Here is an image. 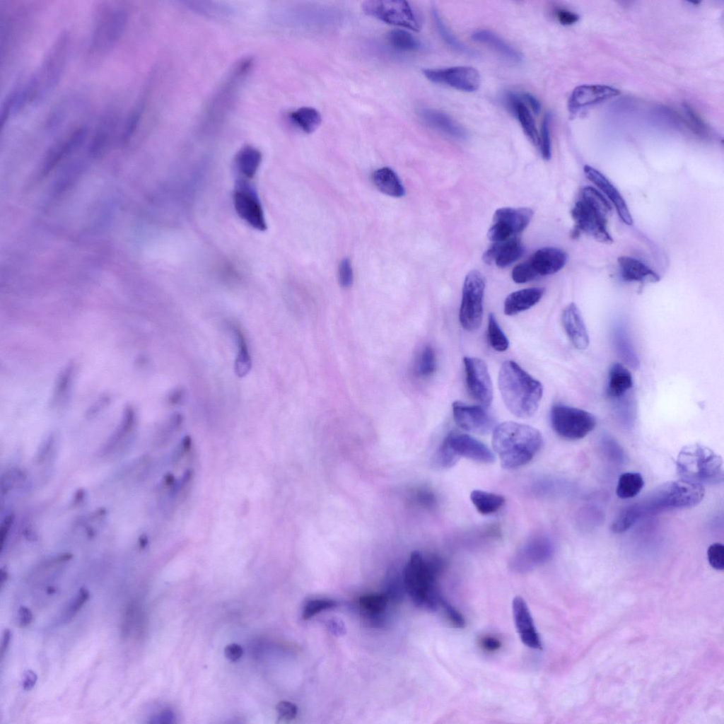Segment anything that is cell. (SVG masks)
<instances>
[{
    "label": "cell",
    "instance_id": "48",
    "mask_svg": "<svg viewBox=\"0 0 724 724\" xmlns=\"http://www.w3.org/2000/svg\"><path fill=\"white\" fill-rule=\"evenodd\" d=\"M440 606L443 607L447 619L454 627L460 629L465 626V620L462 614L444 599L441 600Z\"/></svg>",
    "mask_w": 724,
    "mask_h": 724
},
{
    "label": "cell",
    "instance_id": "9",
    "mask_svg": "<svg viewBox=\"0 0 724 724\" xmlns=\"http://www.w3.org/2000/svg\"><path fill=\"white\" fill-rule=\"evenodd\" d=\"M91 42L92 54H100L109 50L118 40L127 22V9L120 5L102 6Z\"/></svg>",
    "mask_w": 724,
    "mask_h": 724
},
{
    "label": "cell",
    "instance_id": "8",
    "mask_svg": "<svg viewBox=\"0 0 724 724\" xmlns=\"http://www.w3.org/2000/svg\"><path fill=\"white\" fill-rule=\"evenodd\" d=\"M550 421L556 434L570 440L583 438L597 424L595 416L590 412L564 404L551 407Z\"/></svg>",
    "mask_w": 724,
    "mask_h": 724
},
{
    "label": "cell",
    "instance_id": "5",
    "mask_svg": "<svg viewBox=\"0 0 724 724\" xmlns=\"http://www.w3.org/2000/svg\"><path fill=\"white\" fill-rule=\"evenodd\" d=\"M612 211L610 204L596 189L587 186L571 210L575 226L572 237L583 233L598 242L612 244L613 239L607 230V217Z\"/></svg>",
    "mask_w": 724,
    "mask_h": 724
},
{
    "label": "cell",
    "instance_id": "42",
    "mask_svg": "<svg viewBox=\"0 0 724 724\" xmlns=\"http://www.w3.org/2000/svg\"><path fill=\"white\" fill-rule=\"evenodd\" d=\"M436 369V357L434 350L426 346L419 356L416 370L421 377H428L434 373Z\"/></svg>",
    "mask_w": 724,
    "mask_h": 724
},
{
    "label": "cell",
    "instance_id": "13",
    "mask_svg": "<svg viewBox=\"0 0 724 724\" xmlns=\"http://www.w3.org/2000/svg\"><path fill=\"white\" fill-rule=\"evenodd\" d=\"M532 216L530 208H500L494 214V224L489 229L487 237L498 243L517 236L527 226Z\"/></svg>",
    "mask_w": 724,
    "mask_h": 724
},
{
    "label": "cell",
    "instance_id": "35",
    "mask_svg": "<svg viewBox=\"0 0 724 724\" xmlns=\"http://www.w3.org/2000/svg\"><path fill=\"white\" fill-rule=\"evenodd\" d=\"M470 499L477 510L483 515L496 512L506 501L505 498L500 494L479 489L471 492Z\"/></svg>",
    "mask_w": 724,
    "mask_h": 724
},
{
    "label": "cell",
    "instance_id": "1",
    "mask_svg": "<svg viewBox=\"0 0 724 724\" xmlns=\"http://www.w3.org/2000/svg\"><path fill=\"white\" fill-rule=\"evenodd\" d=\"M498 383L505 406L511 414L527 419L536 413L542 398L543 385L516 362L508 360L502 363Z\"/></svg>",
    "mask_w": 724,
    "mask_h": 724
},
{
    "label": "cell",
    "instance_id": "22",
    "mask_svg": "<svg viewBox=\"0 0 724 724\" xmlns=\"http://www.w3.org/2000/svg\"><path fill=\"white\" fill-rule=\"evenodd\" d=\"M561 321L564 329L575 348L578 350L586 349L590 344L588 332L581 313L574 303H569L564 309Z\"/></svg>",
    "mask_w": 724,
    "mask_h": 724
},
{
    "label": "cell",
    "instance_id": "54",
    "mask_svg": "<svg viewBox=\"0 0 724 724\" xmlns=\"http://www.w3.org/2000/svg\"><path fill=\"white\" fill-rule=\"evenodd\" d=\"M243 648L240 646L237 643H231L226 646L224 648L225 656L230 661H236L243 655Z\"/></svg>",
    "mask_w": 724,
    "mask_h": 724
},
{
    "label": "cell",
    "instance_id": "55",
    "mask_svg": "<svg viewBox=\"0 0 724 724\" xmlns=\"http://www.w3.org/2000/svg\"><path fill=\"white\" fill-rule=\"evenodd\" d=\"M18 614L19 625L21 627L27 626L32 622L33 619V615L29 608L24 606H21L19 608Z\"/></svg>",
    "mask_w": 724,
    "mask_h": 724
},
{
    "label": "cell",
    "instance_id": "63",
    "mask_svg": "<svg viewBox=\"0 0 724 724\" xmlns=\"http://www.w3.org/2000/svg\"><path fill=\"white\" fill-rule=\"evenodd\" d=\"M83 491L82 490H80V491L78 490L77 494H76V495L75 496V500H74L75 503H77L78 501H81V500L83 498Z\"/></svg>",
    "mask_w": 724,
    "mask_h": 724
},
{
    "label": "cell",
    "instance_id": "34",
    "mask_svg": "<svg viewBox=\"0 0 724 724\" xmlns=\"http://www.w3.org/2000/svg\"><path fill=\"white\" fill-rule=\"evenodd\" d=\"M288 117L296 127L307 134L315 132L322 122L320 113L310 107H299L290 112Z\"/></svg>",
    "mask_w": 724,
    "mask_h": 724
},
{
    "label": "cell",
    "instance_id": "20",
    "mask_svg": "<svg viewBox=\"0 0 724 724\" xmlns=\"http://www.w3.org/2000/svg\"><path fill=\"white\" fill-rule=\"evenodd\" d=\"M512 607L515 625L521 641L527 647L540 649V638L524 599L520 596L515 597Z\"/></svg>",
    "mask_w": 724,
    "mask_h": 724
},
{
    "label": "cell",
    "instance_id": "12",
    "mask_svg": "<svg viewBox=\"0 0 724 724\" xmlns=\"http://www.w3.org/2000/svg\"><path fill=\"white\" fill-rule=\"evenodd\" d=\"M233 200L240 218L256 230L263 231L267 229L260 200L255 186L249 180L236 179Z\"/></svg>",
    "mask_w": 724,
    "mask_h": 724
},
{
    "label": "cell",
    "instance_id": "10",
    "mask_svg": "<svg viewBox=\"0 0 724 724\" xmlns=\"http://www.w3.org/2000/svg\"><path fill=\"white\" fill-rule=\"evenodd\" d=\"M484 289L482 274L477 270L470 271L464 281L459 312L460 325L467 331H474L481 324Z\"/></svg>",
    "mask_w": 724,
    "mask_h": 724
},
{
    "label": "cell",
    "instance_id": "15",
    "mask_svg": "<svg viewBox=\"0 0 724 724\" xmlns=\"http://www.w3.org/2000/svg\"><path fill=\"white\" fill-rule=\"evenodd\" d=\"M424 75L434 83L445 84L459 90L472 92L481 84L479 71L472 66H459L447 69H426Z\"/></svg>",
    "mask_w": 724,
    "mask_h": 724
},
{
    "label": "cell",
    "instance_id": "3",
    "mask_svg": "<svg viewBox=\"0 0 724 724\" xmlns=\"http://www.w3.org/2000/svg\"><path fill=\"white\" fill-rule=\"evenodd\" d=\"M69 46V36L64 33L53 45L28 82L8 96L7 103L11 112L27 104L40 100L54 88L64 68Z\"/></svg>",
    "mask_w": 724,
    "mask_h": 724
},
{
    "label": "cell",
    "instance_id": "2",
    "mask_svg": "<svg viewBox=\"0 0 724 724\" xmlns=\"http://www.w3.org/2000/svg\"><path fill=\"white\" fill-rule=\"evenodd\" d=\"M491 443L501 466L513 469L532 460L543 445V437L531 426L505 421L494 427Z\"/></svg>",
    "mask_w": 724,
    "mask_h": 724
},
{
    "label": "cell",
    "instance_id": "60",
    "mask_svg": "<svg viewBox=\"0 0 724 724\" xmlns=\"http://www.w3.org/2000/svg\"><path fill=\"white\" fill-rule=\"evenodd\" d=\"M11 632L8 629H4L2 633L0 646V657L3 658L10 643Z\"/></svg>",
    "mask_w": 724,
    "mask_h": 724
},
{
    "label": "cell",
    "instance_id": "40",
    "mask_svg": "<svg viewBox=\"0 0 724 724\" xmlns=\"http://www.w3.org/2000/svg\"><path fill=\"white\" fill-rule=\"evenodd\" d=\"M643 514L639 503L627 506L612 522L611 530L615 533L624 532L633 526Z\"/></svg>",
    "mask_w": 724,
    "mask_h": 724
},
{
    "label": "cell",
    "instance_id": "17",
    "mask_svg": "<svg viewBox=\"0 0 724 724\" xmlns=\"http://www.w3.org/2000/svg\"><path fill=\"white\" fill-rule=\"evenodd\" d=\"M553 546L549 539L536 536L527 541L510 561L513 570L525 573L547 562L552 556Z\"/></svg>",
    "mask_w": 724,
    "mask_h": 724
},
{
    "label": "cell",
    "instance_id": "64",
    "mask_svg": "<svg viewBox=\"0 0 724 724\" xmlns=\"http://www.w3.org/2000/svg\"><path fill=\"white\" fill-rule=\"evenodd\" d=\"M55 592V589L53 587H48L47 588V592L48 594H53Z\"/></svg>",
    "mask_w": 724,
    "mask_h": 724
},
{
    "label": "cell",
    "instance_id": "57",
    "mask_svg": "<svg viewBox=\"0 0 724 724\" xmlns=\"http://www.w3.org/2000/svg\"><path fill=\"white\" fill-rule=\"evenodd\" d=\"M521 98L530 105L535 114L539 113L541 109V104L535 96L530 93H524L521 95Z\"/></svg>",
    "mask_w": 724,
    "mask_h": 724
},
{
    "label": "cell",
    "instance_id": "46",
    "mask_svg": "<svg viewBox=\"0 0 724 724\" xmlns=\"http://www.w3.org/2000/svg\"><path fill=\"white\" fill-rule=\"evenodd\" d=\"M708 560L710 565L717 570L724 568V547L720 543H713L707 551Z\"/></svg>",
    "mask_w": 724,
    "mask_h": 724
},
{
    "label": "cell",
    "instance_id": "23",
    "mask_svg": "<svg viewBox=\"0 0 724 724\" xmlns=\"http://www.w3.org/2000/svg\"><path fill=\"white\" fill-rule=\"evenodd\" d=\"M566 261V253L552 247L537 250L527 260L537 278L559 272L564 267Z\"/></svg>",
    "mask_w": 724,
    "mask_h": 724
},
{
    "label": "cell",
    "instance_id": "41",
    "mask_svg": "<svg viewBox=\"0 0 724 724\" xmlns=\"http://www.w3.org/2000/svg\"><path fill=\"white\" fill-rule=\"evenodd\" d=\"M487 338L494 350L503 352L508 349L509 341L492 313L489 315L488 318Z\"/></svg>",
    "mask_w": 724,
    "mask_h": 724
},
{
    "label": "cell",
    "instance_id": "37",
    "mask_svg": "<svg viewBox=\"0 0 724 724\" xmlns=\"http://www.w3.org/2000/svg\"><path fill=\"white\" fill-rule=\"evenodd\" d=\"M388 598L385 595L370 594L359 598V605L366 614L374 622L381 621Z\"/></svg>",
    "mask_w": 724,
    "mask_h": 724
},
{
    "label": "cell",
    "instance_id": "29",
    "mask_svg": "<svg viewBox=\"0 0 724 724\" xmlns=\"http://www.w3.org/2000/svg\"><path fill=\"white\" fill-rule=\"evenodd\" d=\"M262 153L252 146L242 148L235 155L233 162L237 178L250 180L254 177L262 162Z\"/></svg>",
    "mask_w": 724,
    "mask_h": 724
},
{
    "label": "cell",
    "instance_id": "19",
    "mask_svg": "<svg viewBox=\"0 0 724 724\" xmlns=\"http://www.w3.org/2000/svg\"><path fill=\"white\" fill-rule=\"evenodd\" d=\"M620 93L619 89L602 84H583L577 86L568 99V108L575 114L582 108L607 100Z\"/></svg>",
    "mask_w": 724,
    "mask_h": 724
},
{
    "label": "cell",
    "instance_id": "25",
    "mask_svg": "<svg viewBox=\"0 0 724 724\" xmlns=\"http://www.w3.org/2000/svg\"><path fill=\"white\" fill-rule=\"evenodd\" d=\"M419 115L427 126L449 136L462 139L466 135L465 129L445 112L423 108L419 110Z\"/></svg>",
    "mask_w": 724,
    "mask_h": 724
},
{
    "label": "cell",
    "instance_id": "52",
    "mask_svg": "<svg viewBox=\"0 0 724 724\" xmlns=\"http://www.w3.org/2000/svg\"><path fill=\"white\" fill-rule=\"evenodd\" d=\"M556 17L559 23L565 25L573 24L579 19L578 15L565 9L558 10Z\"/></svg>",
    "mask_w": 724,
    "mask_h": 724
},
{
    "label": "cell",
    "instance_id": "61",
    "mask_svg": "<svg viewBox=\"0 0 724 724\" xmlns=\"http://www.w3.org/2000/svg\"><path fill=\"white\" fill-rule=\"evenodd\" d=\"M184 397L183 390L177 389L169 395V402L173 405L179 404Z\"/></svg>",
    "mask_w": 724,
    "mask_h": 724
},
{
    "label": "cell",
    "instance_id": "39",
    "mask_svg": "<svg viewBox=\"0 0 724 724\" xmlns=\"http://www.w3.org/2000/svg\"><path fill=\"white\" fill-rule=\"evenodd\" d=\"M391 47L399 51L413 52L421 48V43L413 35L402 29H394L387 34Z\"/></svg>",
    "mask_w": 724,
    "mask_h": 724
},
{
    "label": "cell",
    "instance_id": "6",
    "mask_svg": "<svg viewBox=\"0 0 724 724\" xmlns=\"http://www.w3.org/2000/svg\"><path fill=\"white\" fill-rule=\"evenodd\" d=\"M676 466L681 479L703 486L718 484L723 481L721 457L701 444L684 446L678 454Z\"/></svg>",
    "mask_w": 724,
    "mask_h": 724
},
{
    "label": "cell",
    "instance_id": "7",
    "mask_svg": "<svg viewBox=\"0 0 724 724\" xmlns=\"http://www.w3.org/2000/svg\"><path fill=\"white\" fill-rule=\"evenodd\" d=\"M703 485L683 479L658 486L640 503L643 513L694 507L704 497Z\"/></svg>",
    "mask_w": 724,
    "mask_h": 724
},
{
    "label": "cell",
    "instance_id": "56",
    "mask_svg": "<svg viewBox=\"0 0 724 724\" xmlns=\"http://www.w3.org/2000/svg\"><path fill=\"white\" fill-rule=\"evenodd\" d=\"M13 517L9 515L5 518L0 527V545L2 547L7 538L8 531L13 522Z\"/></svg>",
    "mask_w": 724,
    "mask_h": 724
},
{
    "label": "cell",
    "instance_id": "27",
    "mask_svg": "<svg viewBox=\"0 0 724 724\" xmlns=\"http://www.w3.org/2000/svg\"><path fill=\"white\" fill-rule=\"evenodd\" d=\"M545 292L542 287L521 289L510 293L505 299L503 311L506 315H514L527 310L537 304Z\"/></svg>",
    "mask_w": 724,
    "mask_h": 724
},
{
    "label": "cell",
    "instance_id": "28",
    "mask_svg": "<svg viewBox=\"0 0 724 724\" xmlns=\"http://www.w3.org/2000/svg\"><path fill=\"white\" fill-rule=\"evenodd\" d=\"M507 103L518 118L525 135L534 145L539 146V135L535 120L525 103L522 101L521 95L508 93Z\"/></svg>",
    "mask_w": 724,
    "mask_h": 724
},
{
    "label": "cell",
    "instance_id": "50",
    "mask_svg": "<svg viewBox=\"0 0 724 724\" xmlns=\"http://www.w3.org/2000/svg\"><path fill=\"white\" fill-rule=\"evenodd\" d=\"M134 615V604L132 601L126 605L123 612L121 623V635L123 638H127L130 634L132 626L133 625Z\"/></svg>",
    "mask_w": 724,
    "mask_h": 724
},
{
    "label": "cell",
    "instance_id": "45",
    "mask_svg": "<svg viewBox=\"0 0 724 724\" xmlns=\"http://www.w3.org/2000/svg\"><path fill=\"white\" fill-rule=\"evenodd\" d=\"M511 276L514 282L523 284L537 278L528 262L518 264L512 271Z\"/></svg>",
    "mask_w": 724,
    "mask_h": 724
},
{
    "label": "cell",
    "instance_id": "33",
    "mask_svg": "<svg viewBox=\"0 0 724 724\" xmlns=\"http://www.w3.org/2000/svg\"><path fill=\"white\" fill-rule=\"evenodd\" d=\"M230 329L237 344V355L234 364L235 373L238 377L243 378L249 373L252 368L251 356L242 330L234 324L230 325Z\"/></svg>",
    "mask_w": 724,
    "mask_h": 724
},
{
    "label": "cell",
    "instance_id": "38",
    "mask_svg": "<svg viewBox=\"0 0 724 724\" xmlns=\"http://www.w3.org/2000/svg\"><path fill=\"white\" fill-rule=\"evenodd\" d=\"M432 15L436 29L440 36L449 47L460 54L469 56L476 55V52L473 49L463 44L453 35L443 23L438 12L436 9H433Z\"/></svg>",
    "mask_w": 724,
    "mask_h": 724
},
{
    "label": "cell",
    "instance_id": "59",
    "mask_svg": "<svg viewBox=\"0 0 724 724\" xmlns=\"http://www.w3.org/2000/svg\"><path fill=\"white\" fill-rule=\"evenodd\" d=\"M328 624L329 629L333 634L336 636L344 634L345 626L342 621L337 619H332L329 620Z\"/></svg>",
    "mask_w": 724,
    "mask_h": 724
},
{
    "label": "cell",
    "instance_id": "51",
    "mask_svg": "<svg viewBox=\"0 0 724 724\" xmlns=\"http://www.w3.org/2000/svg\"><path fill=\"white\" fill-rule=\"evenodd\" d=\"M279 718L284 720H290L296 718L298 713L297 706L289 701H281L276 706Z\"/></svg>",
    "mask_w": 724,
    "mask_h": 724
},
{
    "label": "cell",
    "instance_id": "26",
    "mask_svg": "<svg viewBox=\"0 0 724 724\" xmlns=\"http://www.w3.org/2000/svg\"><path fill=\"white\" fill-rule=\"evenodd\" d=\"M617 262L621 276L626 281L656 283L660 279L657 273L636 258L620 256Z\"/></svg>",
    "mask_w": 724,
    "mask_h": 724
},
{
    "label": "cell",
    "instance_id": "11",
    "mask_svg": "<svg viewBox=\"0 0 724 724\" xmlns=\"http://www.w3.org/2000/svg\"><path fill=\"white\" fill-rule=\"evenodd\" d=\"M362 9L368 16L387 24L420 30V24L412 8L406 1L369 0L363 2Z\"/></svg>",
    "mask_w": 724,
    "mask_h": 724
},
{
    "label": "cell",
    "instance_id": "16",
    "mask_svg": "<svg viewBox=\"0 0 724 724\" xmlns=\"http://www.w3.org/2000/svg\"><path fill=\"white\" fill-rule=\"evenodd\" d=\"M452 414L457 425L463 430L477 434H487L494 430L495 419L482 405H470L460 401L452 403Z\"/></svg>",
    "mask_w": 724,
    "mask_h": 724
},
{
    "label": "cell",
    "instance_id": "24",
    "mask_svg": "<svg viewBox=\"0 0 724 724\" xmlns=\"http://www.w3.org/2000/svg\"><path fill=\"white\" fill-rule=\"evenodd\" d=\"M524 253L520 240L513 237L507 240L494 243L483 255L485 263L494 262L500 268H505L518 259Z\"/></svg>",
    "mask_w": 724,
    "mask_h": 724
},
{
    "label": "cell",
    "instance_id": "4",
    "mask_svg": "<svg viewBox=\"0 0 724 724\" xmlns=\"http://www.w3.org/2000/svg\"><path fill=\"white\" fill-rule=\"evenodd\" d=\"M443 567L442 560L436 556L412 553L404 568L403 582L416 606L428 610H435L440 606L443 597L437 587V578Z\"/></svg>",
    "mask_w": 724,
    "mask_h": 724
},
{
    "label": "cell",
    "instance_id": "21",
    "mask_svg": "<svg viewBox=\"0 0 724 724\" xmlns=\"http://www.w3.org/2000/svg\"><path fill=\"white\" fill-rule=\"evenodd\" d=\"M583 171L585 177L609 199L621 220L626 225H632L633 218L628 206L613 184L601 172L590 165H585Z\"/></svg>",
    "mask_w": 724,
    "mask_h": 724
},
{
    "label": "cell",
    "instance_id": "44",
    "mask_svg": "<svg viewBox=\"0 0 724 724\" xmlns=\"http://www.w3.org/2000/svg\"><path fill=\"white\" fill-rule=\"evenodd\" d=\"M550 122L551 115L549 113H547L542 121L539 145L542 156L544 160H549L551 158Z\"/></svg>",
    "mask_w": 724,
    "mask_h": 724
},
{
    "label": "cell",
    "instance_id": "32",
    "mask_svg": "<svg viewBox=\"0 0 724 724\" xmlns=\"http://www.w3.org/2000/svg\"><path fill=\"white\" fill-rule=\"evenodd\" d=\"M372 179L377 189L387 195L400 197L404 194V189L399 177L389 168H383L375 170L373 174Z\"/></svg>",
    "mask_w": 724,
    "mask_h": 724
},
{
    "label": "cell",
    "instance_id": "58",
    "mask_svg": "<svg viewBox=\"0 0 724 724\" xmlns=\"http://www.w3.org/2000/svg\"><path fill=\"white\" fill-rule=\"evenodd\" d=\"M37 677L32 670H27L24 673L23 687L25 690H30L35 684Z\"/></svg>",
    "mask_w": 724,
    "mask_h": 724
},
{
    "label": "cell",
    "instance_id": "53",
    "mask_svg": "<svg viewBox=\"0 0 724 724\" xmlns=\"http://www.w3.org/2000/svg\"><path fill=\"white\" fill-rule=\"evenodd\" d=\"M480 645L482 648L486 651L494 652L498 650L501 648V641L491 636H486L481 639Z\"/></svg>",
    "mask_w": 724,
    "mask_h": 724
},
{
    "label": "cell",
    "instance_id": "14",
    "mask_svg": "<svg viewBox=\"0 0 724 724\" xmlns=\"http://www.w3.org/2000/svg\"><path fill=\"white\" fill-rule=\"evenodd\" d=\"M467 390L480 405L489 407L493 400V385L484 361L477 357L463 358Z\"/></svg>",
    "mask_w": 724,
    "mask_h": 724
},
{
    "label": "cell",
    "instance_id": "47",
    "mask_svg": "<svg viewBox=\"0 0 724 724\" xmlns=\"http://www.w3.org/2000/svg\"><path fill=\"white\" fill-rule=\"evenodd\" d=\"M90 596L89 592L84 588H80L77 597L70 605L65 615L66 621H71L73 617L80 611L83 605L86 602Z\"/></svg>",
    "mask_w": 724,
    "mask_h": 724
},
{
    "label": "cell",
    "instance_id": "49",
    "mask_svg": "<svg viewBox=\"0 0 724 724\" xmlns=\"http://www.w3.org/2000/svg\"><path fill=\"white\" fill-rule=\"evenodd\" d=\"M353 270L351 264L348 259H343L338 269L339 282L343 288H349L353 283Z\"/></svg>",
    "mask_w": 724,
    "mask_h": 724
},
{
    "label": "cell",
    "instance_id": "31",
    "mask_svg": "<svg viewBox=\"0 0 724 724\" xmlns=\"http://www.w3.org/2000/svg\"><path fill=\"white\" fill-rule=\"evenodd\" d=\"M632 387L633 378L629 370L620 363L612 364L608 372V397L612 399L620 398Z\"/></svg>",
    "mask_w": 724,
    "mask_h": 724
},
{
    "label": "cell",
    "instance_id": "43",
    "mask_svg": "<svg viewBox=\"0 0 724 724\" xmlns=\"http://www.w3.org/2000/svg\"><path fill=\"white\" fill-rule=\"evenodd\" d=\"M337 602L330 599H315L309 600L304 606L302 617L306 620L321 611L335 607Z\"/></svg>",
    "mask_w": 724,
    "mask_h": 724
},
{
    "label": "cell",
    "instance_id": "18",
    "mask_svg": "<svg viewBox=\"0 0 724 724\" xmlns=\"http://www.w3.org/2000/svg\"><path fill=\"white\" fill-rule=\"evenodd\" d=\"M443 441L459 458L487 464L495 460V455L484 443L468 434L452 431Z\"/></svg>",
    "mask_w": 724,
    "mask_h": 724
},
{
    "label": "cell",
    "instance_id": "30",
    "mask_svg": "<svg viewBox=\"0 0 724 724\" xmlns=\"http://www.w3.org/2000/svg\"><path fill=\"white\" fill-rule=\"evenodd\" d=\"M472 39L488 46L509 62L518 63L522 60V55L518 51L490 30H477L472 34Z\"/></svg>",
    "mask_w": 724,
    "mask_h": 724
},
{
    "label": "cell",
    "instance_id": "62",
    "mask_svg": "<svg viewBox=\"0 0 724 724\" xmlns=\"http://www.w3.org/2000/svg\"><path fill=\"white\" fill-rule=\"evenodd\" d=\"M8 578V573L6 570L1 568L0 571V586L1 588L4 585Z\"/></svg>",
    "mask_w": 724,
    "mask_h": 724
},
{
    "label": "cell",
    "instance_id": "36",
    "mask_svg": "<svg viewBox=\"0 0 724 724\" xmlns=\"http://www.w3.org/2000/svg\"><path fill=\"white\" fill-rule=\"evenodd\" d=\"M644 481L638 472H624L618 479L616 494L620 498H630L636 496L643 489Z\"/></svg>",
    "mask_w": 724,
    "mask_h": 724
}]
</instances>
